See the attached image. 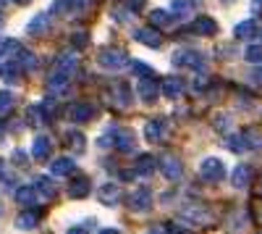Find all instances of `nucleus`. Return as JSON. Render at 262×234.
Masks as SVG:
<instances>
[{
    "label": "nucleus",
    "instance_id": "nucleus-12",
    "mask_svg": "<svg viewBox=\"0 0 262 234\" xmlns=\"http://www.w3.org/2000/svg\"><path fill=\"white\" fill-rule=\"evenodd\" d=\"M249 179H252V168L249 166H236L233 168V177H231V182H233V187H247L249 184Z\"/></svg>",
    "mask_w": 262,
    "mask_h": 234
},
{
    "label": "nucleus",
    "instance_id": "nucleus-36",
    "mask_svg": "<svg viewBox=\"0 0 262 234\" xmlns=\"http://www.w3.org/2000/svg\"><path fill=\"white\" fill-rule=\"evenodd\" d=\"M215 126H217V129H226V126H228V121H226V116H217V121H215Z\"/></svg>",
    "mask_w": 262,
    "mask_h": 234
},
{
    "label": "nucleus",
    "instance_id": "nucleus-33",
    "mask_svg": "<svg viewBox=\"0 0 262 234\" xmlns=\"http://www.w3.org/2000/svg\"><path fill=\"white\" fill-rule=\"evenodd\" d=\"M123 6H126V11H142L144 0H123Z\"/></svg>",
    "mask_w": 262,
    "mask_h": 234
},
{
    "label": "nucleus",
    "instance_id": "nucleus-30",
    "mask_svg": "<svg viewBox=\"0 0 262 234\" xmlns=\"http://www.w3.org/2000/svg\"><path fill=\"white\" fill-rule=\"evenodd\" d=\"M244 58L249 63H262V45H249L247 53H244Z\"/></svg>",
    "mask_w": 262,
    "mask_h": 234
},
{
    "label": "nucleus",
    "instance_id": "nucleus-25",
    "mask_svg": "<svg viewBox=\"0 0 262 234\" xmlns=\"http://www.w3.org/2000/svg\"><path fill=\"white\" fill-rule=\"evenodd\" d=\"M16 63H18V66H24V69H34V66H37V58H34L29 50L21 48V50L16 53Z\"/></svg>",
    "mask_w": 262,
    "mask_h": 234
},
{
    "label": "nucleus",
    "instance_id": "nucleus-27",
    "mask_svg": "<svg viewBox=\"0 0 262 234\" xmlns=\"http://www.w3.org/2000/svg\"><path fill=\"white\" fill-rule=\"evenodd\" d=\"M149 21H152L155 27H168L170 21H173V16L165 13V11H152V13H149Z\"/></svg>",
    "mask_w": 262,
    "mask_h": 234
},
{
    "label": "nucleus",
    "instance_id": "nucleus-31",
    "mask_svg": "<svg viewBox=\"0 0 262 234\" xmlns=\"http://www.w3.org/2000/svg\"><path fill=\"white\" fill-rule=\"evenodd\" d=\"M228 147H231V150H236V153H242V150H247V137H244V134H236V137H228Z\"/></svg>",
    "mask_w": 262,
    "mask_h": 234
},
{
    "label": "nucleus",
    "instance_id": "nucleus-42",
    "mask_svg": "<svg viewBox=\"0 0 262 234\" xmlns=\"http://www.w3.org/2000/svg\"><path fill=\"white\" fill-rule=\"evenodd\" d=\"M3 3H8V0H0V6H3Z\"/></svg>",
    "mask_w": 262,
    "mask_h": 234
},
{
    "label": "nucleus",
    "instance_id": "nucleus-34",
    "mask_svg": "<svg viewBox=\"0 0 262 234\" xmlns=\"http://www.w3.org/2000/svg\"><path fill=\"white\" fill-rule=\"evenodd\" d=\"M86 42H90V37H86L84 32H76V37H74V45H76V48H84Z\"/></svg>",
    "mask_w": 262,
    "mask_h": 234
},
{
    "label": "nucleus",
    "instance_id": "nucleus-38",
    "mask_svg": "<svg viewBox=\"0 0 262 234\" xmlns=\"http://www.w3.org/2000/svg\"><path fill=\"white\" fill-rule=\"evenodd\" d=\"M69 234H86V231H84V229H71Z\"/></svg>",
    "mask_w": 262,
    "mask_h": 234
},
{
    "label": "nucleus",
    "instance_id": "nucleus-17",
    "mask_svg": "<svg viewBox=\"0 0 262 234\" xmlns=\"http://www.w3.org/2000/svg\"><path fill=\"white\" fill-rule=\"evenodd\" d=\"M137 40L144 42V45H149V48H160V42H163L155 29H139V32H137Z\"/></svg>",
    "mask_w": 262,
    "mask_h": 234
},
{
    "label": "nucleus",
    "instance_id": "nucleus-18",
    "mask_svg": "<svg viewBox=\"0 0 262 234\" xmlns=\"http://www.w3.org/2000/svg\"><path fill=\"white\" fill-rule=\"evenodd\" d=\"M50 150H53L50 140H48V137H37V142H34V147H32V155H34V158H48Z\"/></svg>",
    "mask_w": 262,
    "mask_h": 234
},
{
    "label": "nucleus",
    "instance_id": "nucleus-44",
    "mask_svg": "<svg viewBox=\"0 0 262 234\" xmlns=\"http://www.w3.org/2000/svg\"><path fill=\"white\" fill-rule=\"evenodd\" d=\"M0 24H3V18H0Z\"/></svg>",
    "mask_w": 262,
    "mask_h": 234
},
{
    "label": "nucleus",
    "instance_id": "nucleus-13",
    "mask_svg": "<svg viewBox=\"0 0 262 234\" xmlns=\"http://www.w3.org/2000/svg\"><path fill=\"white\" fill-rule=\"evenodd\" d=\"M121 187L118 184H105L102 189H100V198H102V203H107V205H116L118 200H121Z\"/></svg>",
    "mask_w": 262,
    "mask_h": 234
},
{
    "label": "nucleus",
    "instance_id": "nucleus-41",
    "mask_svg": "<svg viewBox=\"0 0 262 234\" xmlns=\"http://www.w3.org/2000/svg\"><path fill=\"white\" fill-rule=\"evenodd\" d=\"M0 137H3V124H0Z\"/></svg>",
    "mask_w": 262,
    "mask_h": 234
},
{
    "label": "nucleus",
    "instance_id": "nucleus-37",
    "mask_svg": "<svg viewBox=\"0 0 262 234\" xmlns=\"http://www.w3.org/2000/svg\"><path fill=\"white\" fill-rule=\"evenodd\" d=\"M100 234H121V231H116V229H105V231H100Z\"/></svg>",
    "mask_w": 262,
    "mask_h": 234
},
{
    "label": "nucleus",
    "instance_id": "nucleus-6",
    "mask_svg": "<svg viewBox=\"0 0 262 234\" xmlns=\"http://www.w3.org/2000/svg\"><path fill=\"white\" fill-rule=\"evenodd\" d=\"M158 92H160V87H158V82L152 79V76H144V79L139 82V98H142L144 103L158 100Z\"/></svg>",
    "mask_w": 262,
    "mask_h": 234
},
{
    "label": "nucleus",
    "instance_id": "nucleus-23",
    "mask_svg": "<svg viewBox=\"0 0 262 234\" xmlns=\"http://www.w3.org/2000/svg\"><path fill=\"white\" fill-rule=\"evenodd\" d=\"M37 219H39V213H37V210H27V213H21L18 216V229H34L37 226Z\"/></svg>",
    "mask_w": 262,
    "mask_h": 234
},
{
    "label": "nucleus",
    "instance_id": "nucleus-5",
    "mask_svg": "<svg viewBox=\"0 0 262 234\" xmlns=\"http://www.w3.org/2000/svg\"><path fill=\"white\" fill-rule=\"evenodd\" d=\"M100 63L105 69H121V66H126V55L121 53V50H102L100 53Z\"/></svg>",
    "mask_w": 262,
    "mask_h": 234
},
{
    "label": "nucleus",
    "instance_id": "nucleus-2",
    "mask_svg": "<svg viewBox=\"0 0 262 234\" xmlns=\"http://www.w3.org/2000/svg\"><path fill=\"white\" fill-rule=\"evenodd\" d=\"M173 63H176V66H189V69H202L205 58L196 50H176L173 53Z\"/></svg>",
    "mask_w": 262,
    "mask_h": 234
},
{
    "label": "nucleus",
    "instance_id": "nucleus-16",
    "mask_svg": "<svg viewBox=\"0 0 262 234\" xmlns=\"http://www.w3.org/2000/svg\"><path fill=\"white\" fill-rule=\"evenodd\" d=\"M186 216L194 221V224H207L212 216H210V210L202 208V205H194V208H186Z\"/></svg>",
    "mask_w": 262,
    "mask_h": 234
},
{
    "label": "nucleus",
    "instance_id": "nucleus-28",
    "mask_svg": "<svg viewBox=\"0 0 262 234\" xmlns=\"http://www.w3.org/2000/svg\"><path fill=\"white\" fill-rule=\"evenodd\" d=\"M66 145H69L74 153H81V150H84V137H81L79 132H69V140H66Z\"/></svg>",
    "mask_w": 262,
    "mask_h": 234
},
{
    "label": "nucleus",
    "instance_id": "nucleus-11",
    "mask_svg": "<svg viewBox=\"0 0 262 234\" xmlns=\"http://www.w3.org/2000/svg\"><path fill=\"white\" fill-rule=\"evenodd\" d=\"M191 32H196V34H215L217 32V24H215L210 16H200L191 24Z\"/></svg>",
    "mask_w": 262,
    "mask_h": 234
},
{
    "label": "nucleus",
    "instance_id": "nucleus-10",
    "mask_svg": "<svg viewBox=\"0 0 262 234\" xmlns=\"http://www.w3.org/2000/svg\"><path fill=\"white\" fill-rule=\"evenodd\" d=\"M160 168H163V174H165V179H179L181 177V171H184V166H181V161L179 158H163V163H160Z\"/></svg>",
    "mask_w": 262,
    "mask_h": 234
},
{
    "label": "nucleus",
    "instance_id": "nucleus-8",
    "mask_svg": "<svg viewBox=\"0 0 262 234\" xmlns=\"http://www.w3.org/2000/svg\"><path fill=\"white\" fill-rule=\"evenodd\" d=\"M149 200H152V195H149L147 187H139L137 192L128 195V205L134 208V210H147L149 208Z\"/></svg>",
    "mask_w": 262,
    "mask_h": 234
},
{
    "label": "nucleus",
    "instance_id": "nucleus-39",
    "mask_svg": "<svg viewBox=\"0 0 262 234\" xmlns=\"http://www.w3.org/2000/svg\"><path fill=\"white\" fill-rule=\"evenodd\" d=\"M257 195H259V198H262V184H259V187H257Z\"/></svg>",
    "mask_w": 262,
    "mask_h": 234
},
{
    "label": "nucleus",
    "instance_id": "nucleus-15",
    "mask_svg": "<svg viewBox=\"0 0 262 234\" xmlns=\"http://www.w3.org/2000/svg\"><path fill=\"white\" fill-rule=\"evenodd\" d=\"M0 76H3L6 82H16L21 76V66L16 61H6V63H0Z\"/></svg>",
    "mask_w": 262,
    "mask_h": 234
},
{
    "label": "nucleus",
    "instance_id": "nucleus-20",
    "mask_svg": "<svg viewBox=\"0 0 262 234\" xmlns=\"http://www.w3.org/2000/svg\"><path fill=\"white\" fill-rule=\"evenodd\" d=\"M16 200L21 205H34L37 203V189L34 187H21L18 192H16Z\"/></svg>",
    "mask_w": 262,
    "mask_h": 234
},
{
    "label": "nucleus",
    "instance_id": "nucleus-21",
    "mask_svg": "<svg viewBox=\"0 0 262 234\" xmlns=\"http://www.w3.org/2000/svg\"><path fill=\"white\" fill-rule=\"evenodd\" d=\"M257 34V24L249 18V21H242V24L236 27V37L238 40H249V37H254Z\"/></svg>",
    "mask_w": 262,
    "mask_h": 234
},
{
    "label": "nucleus",
    "instance_id": "nucleus-19",
    "mask_svg": "<svg viewBox=\"0 0 262 234\" xmlns=\"http://www.w3.org/2000/svg\"><path fill=\"white\" fill-rule=\"evenodd\" d=\"M34 189H37V192H42V198H48V200L55 195V184H53V179H48V177H39L37 184H34Z\"/></svg>",
    "mask_w": 262,
    "mask_h": 234
},
{
    "label": "nucleus",
    "instance_id": "nucleus-40",
    "mask_svg": "<svg viewBox=\"0 0 262 234\" xmlns=\"http://www.w3.org/2000/svg\"><path fill=\"white\" fill-rule=\"evenodd\" d=\"M254 76H257V82H262V71H259V74H254Z\"/></svg>",
    "mask_w": 262,
    "mask_h": 234
},
{
    "label": "nucleus",
    "instance_id": "nucleus-32",
    "mask_svg": "<svg viewBox=\"0 0 262 234\" xmlns=\"http://www.w3.org/2000/svg\"><path fill=\"white\" fill-rule=\"evenodd\" d=\"M13 105V95L11 92H0V111H8Z\"/></svg>",
    "mask_w": 262,
    "mask_h": 234
},
{
    "label": "nucleus",
    "instance_id": "nucleus-7",
    "mask_svg": "<svg viewBox=\"0 0 262 234\" xmlns=\"http://www.w3.org/2000/svg\"><path fill=\"white\" fill-rule=\"evenodd\" d=\"M92 113H95V108H92V105H86V103H74L71 108L66 111V116H69L71 121H90Z\"/></svg>",
    "mask_w": 262,
    "mask_h": 234
},
{
    "label": "nucleus",
    "instance_id": "nucleus-26",
    "mask_svg": "<svg viewBox=\"0 0 262 234\" xmlns=\"http://www.w3.org/2000/svg\"><path fill=\"white\" fill-rule=\"evenodd\" d=\"M71 171H74V161H71V158H58V161L53 163V174H58V177L71 174Z\"/></svg>",
    "mask_w": 262,
    "mask_h": 234
},
{
    "label": "nucleus",
    "instance_id": "nucleus-9",
    "mask_svg": "<svg viewBox=\"0 0 262 234\" xmlns=\"http://www.w3.org/2000/svg\"><path fill=\"white\" fill-rule=\"evenodd\" d=\"M184 79L181 76H168L165 82H163V95L165 98H181V92H184Z\"/></svg>",
    "mask_w": 262,
    "mask_h": 234
},
{
    "label": "nucleus",
    "instance_id": "nucleus-1",
    "mask_svg": "<svg viewBox=\"0 0 262 234\" xmlns=\"http://www.w3.org/2000/svg\"><path fill=\"white\" fill-rule=\"evenodd\" d=\"M200 177L207 179V182H221V179L226 177L223 161H217V158H205L202 166H200Z\"/></svg>",
    "mask_w": 262,
    "mask_h": 234
},
{
    "label": "nucleus",
    "instance_id": "nucleus-35",
    "mask_svg": "<svg viewBox=\"0 0 262 234\" xmlns=\"http://www.w3.org/2000/svg\"><path fill=\"white\" fill-rule=\"evenodd\" d=\"M252 13H262V0H252Z\"/></svg>",
    "mask_w": 262,
    "mask_h": 234
},
{
    "label": "nucleus",
    "instance_id": "nucleus-3",
    "mask_svg": "<svg viewBox=\"0 0 262 234\" xmlns=\"http://www.w3.org/2000/svg\"><path fill=\"white\" fill-rule=\"evenodd\" d=\"M165 134H168V121H165V119H152V121H147L144 137H147L149 142H160V140H165Z\"/></svg>",
    "mask_w": 262,
    "mask_h": 234
},
{
    "label": "nucleus",
    "instance_id": "nucleus-14",
    "mask_svg": "<svg viewBox=\"0 0 262 234\" xmlns=\"http://www.w3.org/2000/svg\"><path fill=\"white\" fill-rule=\"evenodd\" d=\"M86 192H90V179H86V177H76L69 184V195L71 198H84Z\"/></svg>",
    "mask_w": 262,
    "mask_h": 234
},
{
    "label": "nucleus",
    "instance_id": "nucleus-4",
    "mask_svg": "<svg viewBox=\"0 0 262 234\" xmlns=\"http://www.w3.org/2000/svg\"><path fill=\"white\" fill-rule=\"evenodd\" d=\"M90 6V0H55V13H69V16H76L79 11H84Z\"/></svg>",
    "mask_w": 262,
    "mask_h": 234
},
{
    "label": "nucleus",
    "instance_id": "nucleus-43",
    "mask_svg": "<svg viewBox=\"0 0 262 234\" xmlns=\"http://www.w3.org/2000/svg\"><path fill=\"white\" fill-rule=\"evenodd\" d=\"M0 171H3V163H0Z\"/></svg>",
    "mask_w": 262,
    "mask_h": 234
},
{
    "label": "nucleus",
    "instance_id": "nucleus-22",
    "mask_svg": "<svg viewBox=\"0 0 262 234\" xmlns=\"http://www.w3.org/2000/svg\"><path fill=\"white\" fill-rule=\"evenodd\" d=\"M152 171H155V158L142 155V158L137 161V174H139V177H149Z\"/></svg>",
    "mask_w": 262,
    "mask_h": 234
},
{
    "label": "nucleus",
    "instance_id": "nucleus-29",
    "mask_svg": "<svg viewBox=\"0 0 262 234\" xmlns=\"http://www.w3.org/2000/svg\"><path fill=\"white\" fill-rule=\"evenodd\" d=\"M118 150L128 153V150H134V142H131V132H118Z\"/></svg>",
    "mask_w": 262,
    "mask_h": 234
},
{
    "label": "nucleus",
    "instance_id": "nucleus-24",
    "mask_svg": "<svg viewBox=\"0 0 262 234\" xmlns=\"http://www.w3.org/2000/svg\"><path fill=\"white\" fill-rule=\"evenodd\" d=\"M48 27H50V16H48V13H39V16H34V18H32L29 32H32V34H37V32H45Z\"/></svg>",
    "mask_w": 262,
    "mask_h": 234
}]
</instances>
